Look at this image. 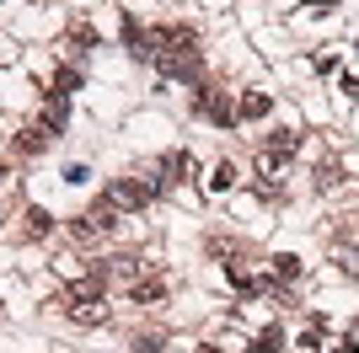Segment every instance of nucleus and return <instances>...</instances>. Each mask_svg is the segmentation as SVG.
I'll return each mask as SVG.
<instances>
[{
	"label": "nucleus",
	"mask_w": 359,
	"mask_h": 353,
	"mask_svg": "<svg viewBox=\"0 0 359 353\" xmlns=\"http://www.w3.org/2000/svg\"><path fill=\"white\" fill-rule=\"evenodd\" d=\"M156 193H161V176H118V182H107L102 204L118 214V209H145Z\"/></svg>",
	"instance_id": "1"
},
{
	"label": "nucleus",
	"mask_w": 359,
	"mask_h": 353,
	"mask_svg": "<svg viewBox=\"0 0 359 353\" xmlns=\"http://www.w3.org/2000/svg\"><path fill=\"white\" fill-rule=\"evenodd\" d=\"M102 273H97V279H81V284H70V294H65V300H70V305H91V300H102Z\"/></svg>",
	"instance_id": "2"
},
{
	"label": "nucleus",
	"mask_w": 359,
	"mask_h": 353,
	"mask_svg": "<svg viewBox=\"0 0 359 353\" xmlns=\"http://www.w3.org/2000/svg\"><path fill=\"white\" fill-rule=\"evenodd\" d=\"M48 230H54V220H48L43 209H27V214H22V235H27V241H43Z\"/></svg>",
	"instance_id": "3"
},
{
	"label": "nucleus",
	"mask_w": 359,
	"mask_h": 353,
	"mask_svg": "<svg viewBox=\"0 0 359 353\" xmlns=\"http://www.w3.org/2000/svg\"><path fill=\"white\" fill-rule=\"evenodd\" d=\"M269 113H273V97H263V91H252V97L236 102V118H269Z\"/></svg>",
	"instance_id": "4"
},
{
	"label": "nucleus",
	"mask_w": 359,
	"mask_h": 353,
	"mask_svg": "<svg viewBox=\"0 0 359 353\" xmlns=\"http://www.w3.org/2000/svg\"><path fill=\"white\" fill-rule=\"evenodd\" d=\"M65 118H70V107H65V97L54 91V97L43 102V129H48V134H54V129H65Z\"/></svg>",
	"instance_id": "5"
},
{
	"label": "nucleus",
	"mask_w": 359,
	"mask_h": 353,
	"mask_svg": "<svg viewBox=\"0 0 359 353\" xmlns=\"http://www.w3.org/2000/svg\"><path fill=\"white\" fill-rule=\"evenodd\" d=\"M161 284H156V279H135V284H129V300H135V305H156V300H161Z\"/></svg>",
	"instance_id": "6"
},
{
	"label": "nucleus",
	"mask_w": 359,
	"mask_h": 353,
	"mask_svg": "<svg viewBox=\"0 0 359 353\" xmlns=\"http://www.w3.org/2000/svg\"><path fill=\"white\" fill-rule=\"evenodd\" d=\"M231 188H236V166L220 161V166H215V176H210V193H231Z\"/></svg>",
	"instance_id": "7"
},
{
	"label": "nucleus",
	"mask_w": 359,
	"mask_h": 353,
	"mask_svg": "<svg viewBox=\"0 0 359 353\" xmlns=\"http://www.w3.org/2000/svg\"><path fill=\"white\" fill-rule=\"evenodd\" d=\"M70 316H75V321H107V305H102V300H91V305H70Z\"/></svg>",
	"instance_id": "8"
},
{
	"label": "nucleus",
	"mask_w": 359,
	"mask_h": 353,
	"mask_svg": "<svg viewBox=\"0 0 359 353\" xmlns=\"http://www.w3.org/2000/svg\"><path fill=\"white\" fill-rule=\"evenodd\" d=\"M43 145H48V129H43V123H32V129L22 134V150H27V155H38Z\"/></svg>",
	"instance_id": "9"
},
{
	"label": "nucleus",
	"mask_w": 359,
	"mask_h": 353,
	"mask_svg": "<svg viewBox=\"0 0 359 353\" xmlns=\"http://www.w3.org/2000/svg\"><path fill=\"white\" fill-rule=\"evenodd\" d=\"M279 342H285V338H279V326H269V332H257L252 353H273V348H279Z\"/></svg>",
	"instance_id": "10"
},
{
	"label": "nucleus",
	"mask_w": 359,
	"mask_h": 353,
	"mask_svg": "<svg viewBox=\"0 0 359 353\" xmlns=\"http://www.w3.org/2000/svg\"><path fill=\"white\" fill-rule=\"evenodd\" d=\"M75 86H81V70H60V75H54V91H60V97L75 91Z\"/></svg>",
	"instance_id": "11"
},
{
	"label": "nucleus",
	"mask_w": 359,
	"mask_h": 353,
	"mask_svg": "<svg viewBox=\"0 0 359 353\" xmlns=\"http://www.w3.org/2000/svg\"><path fill=\"white\" fill-rule=\"evenodd\" d=\"M332 353H359V348H354V338H344V342H332Z\"/></svg>",
	"instance_id": "12"
},
{
	"label": "nucleus",
	"mask_w": 359,
	"mask_h": 353,
	"mask_svg": "<svg viewBox=\"0 0 359 353\" xmlns=\"http://www.w3.org/2000/svg\"><path fill=\"white\" fill-rule=\"evenodd\" d=\"M306 6H311V11H332V6H338V0H306Z\"/></svg>",
	"instance_id": "13"
},
{
	"label": "nucleus",
	"mask_w": 359,
	"mask_h": 353,
	"mask_svg": "<svg viewBox=\"0 0 359 353\" xmlns=\"http://www.w3.org/2000/svg\"><path fill=\"white\" fill-rule=\"evenodd\" d=\"M198 353H220V348H198Z\"/></svg>",
	"instance_id": "14"
}]
</instances>
